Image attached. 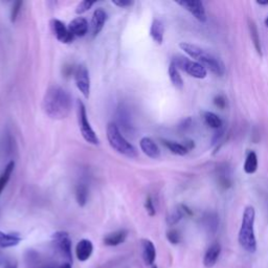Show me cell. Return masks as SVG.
Listing matches in <instances>:
<instances>
[{"mask_svg":"<svg viewBox=\"0 0 268 268\" xmlns=\"http://www.w3.org/2000/svg\"><path fill=\"white\" fill-rule=\"evenodd\" d=\"M69 92L59 85H53L46 90L42 107L52 120H64L72 112L73 102Z\"/></svg>","mask_w":268,"mask_h":268,"instance_id":"1","label":"cell"},{"mask_svg":"<svg viewBox=\"0 0 268 268\" xmlns=\"http://www.w3.org/2000/svg\"><path fill=\"white\" fill-rule=\"evenodd\" d=\"M179 47L188 57L195 59L196 62L200 63L204 68L210 70L211 73L218 77H222L225 74L224 63L213 54L202 50L198 45L188 42H181L179 43Z\"/></svg>","mask_w":268,"mask_h":268,"instance_id":"2","label":"cell"},{"mask_svg":"<svg viewBox=\"0 0 268 268\" xmlns=\"http://www.w3.org/2000/svg\"><path fill=\"white\" fill-rule=\"evenodd\" d=\"M255 208L248 206L243 212L241 227L238 235V240L241 247L245 249L247 253L254 254L257 250V239L255 235Z\"/></svg>","mask_w":268,"mask_h":268,"instance_id":"3","label":"cell"},{"mask_svg":"<svg viewBox=\"0 0 268 268\" xmlns=\"http://www.w3.org/2000/svg\"><path fill=\"white\" fill-rule=\"evenodd\" d=\"M106 135L110 147H111L114 151L128 157V159H135V157H137V151L135 147L125 138L116 124L114 123L108 124Z\"/></svg>","mask_w":268,"mask_h":268,"instance_id":"4","label":"cell"},{"mask_svg":"<svg viewBox=\"0 0 268 268\" xmlns=\"http://www.w3.org/2000/svg\"><path fill=\"white\" fill-rule=\"evenodd\" d=\"M53 247L62 260L66 263H73V251H72V239L66 232H56L52 237Z\"/></svg>","mask_w":268,"mask_h":268,"instance_id":"5","label":"cell"},{"mask_svg":"<svg viewBox=\"0 0 268 268\" xmlns=\"http://www.w3.org/2000/svg\"><path fill=\"white\" fill-rule=\"evenodd\" d=\"M78 122L79 128H80L81 134L83 138L91 145H98L100 143L97 133L92 129L91 125L88 121L87 111H86V107L82 101H78Z\"/></svg>","mask_w":268,"mask_h":268,"instance_id":"6","label":"cell"},{"mask_svg":"<svg viewBox=\"0 0 268 268\" xmlns=\"http://www.w3.org/2000/svg\"><path fill=\"white\" fill-rule=\"evenodd\" d=\"M172 63L178 69L183 70V72L195 79H204L208 76V70L200 63L188 59L187 57L175 56L172 59Z\"/></svg>","mask_w":268,"mask_h":268,"instance_id":"7","label":"cell"},{"mask_svg":"<svg viewBox=\"0 0 268 268\" xmlns=\"http://www.w3.org/2000/svg\"><path fill=\"white\" fill-rule=\"evenodd\" d=\"M74 75L77 88L80 90L86 99H88L90 94V77L87 67L80 64L76 67Z\"/></svg>","mask_w":268,"mask_h":268,"instance_id":"8","label":"cell"},{"mask_svg":"<svg viewBox=\"0 0 268 268\" xmlns=\"http://www.w3.org/2000/svg\"><path fill=\"white\" fill-rule=\"evenodd\" d=\"M176 3L183 6L188 12H190L198 21L202 23L207 21L206 9H204V5L200 0H181V1H176Z\"/></svg>","mask_w":268,"mask_h":268,"instance_id":"9","label":"cell"},{"mask_svg":"<svg viewBox=\"0 0 268 268\" xmlns=\"http://www.w3.org/2000/svg\"><path fill=\"white\" fill-rule=\"evenodd\" d=\"M51 27L54 35L56 36V38L60 42L68 44L75 40L74 35L70 33L68 27L65 26L64 22H62L61 20L58 19H53L51 21Z\"/></svg>","mask_w":268,"mask_h":268,"instance_id":"10","label":"cell"},{"mask_svg":"<svg viewBox=\"0 0 268 268\" xmlns=\"http://www.w3.org/2000/svg\"><path fill=\"white\" fill-rule=\"evenodd\" d=\"M107 20H108V15L103 9H102V7H99V9H97L93 12L91 22H90V29H91L92 37H97L101 33L102 29L104 28Z\"/></svg>","mask_w":268,"mask_h":268,"instance_id":"11","label":"cell"},{"mask_svg":"<svg viewBox=\"0 0 268 268\" xmlns=\"http://www.w3.org/2000/svg\"><path fill=\"white\" fill-rule=\"evenodd\" d=\"M139 147L141 149V151H143L148 157H150V159L152 160L160 159L161 150L152 138L147 136L143 137L139 140Z\"/></svg>","mask_w":268,"mask_h":268,"instance_id":"12","label":"cell"},{"mask_svg":"<svg viewBox=\"0 0 268 268\" xmlns=\"http://www.w3.org/2000/svg\"><path fill=\"white\" fill-rule=\"evenodd\" d=\"M68 29L70 33L74 35L75 38L76 37L82 38L88 33V29H89L88 21L83 17H77L69 23Z\"/></svg>","mask_w":268,"mask_h":268,"instance_id":"13","label":"cell"},{"mask_svg":"<svg viewBox=\"0 0 268 268\" xmlns=\"http://www.w3.org/2000/svg\"><path fill=\"white\" fill-rule=\"evenodd\" d=\"M93 251V244L88 239H83L77 244L76 247V255L78 260L84 262L91 257Z\"/></svg>","mask_w":268,"mask_h":268,"instance_id":"14","label":"cell"},{"mask_svg":"<svg viewBox=\"0 0 268 268\" xmlns=\"http://www.w3.org/2000/svg\"><path fill=\"white\" fill-rule=\"evenodd\" d=\"M220 253H221V246L218 242L213 243L212 245L208 248L206 255H204L203 259V264L207 268H211L213 266H215L217 263Z\"/></svg>","mask_w":268,"mask_h":268,"instance_id":"15","label":"cell"},{"mask_svg":"<svg viewBox=\"0 0 268 268\" xmlns=\"http://www.w3.org/2000/svg\"><path fill=\"white\" fill-rule=\"evenodd\" d=\"M141 249H143V258L147 265H153L156 259V248L154 243L149 239L141 240Z\"/></svg>","mask_w":268,"mask_h":268,"instance_id":"16","label":"cell"},{"mask_svg":"<svg viewBox=\"0 0 268 268\" xmlns=\"http://www.w3.org/2000/svg\"><path fill=\"white\" fill-rule=\"evenodd\" d=\"M128 237V232L126 230H119L108 234L104 238V243L107 246H117L124 243Z\"/></svg>","mask_w":268,"mask_h":268,"instance_id":"17","label":"cell"},{"mask_svg":"<svg viewBox=\"0 0 268 268\" xmlns=\"http://www.w3.org/2000/svg\"><path fill=\"white\" fill-rule=\"evenodd\" d=\"M248 29H249V35H250V39L251 41L254 43L255 50L258 53V54L260 57L263 56L262 54V45H261V39H260V34L259 30L257 27V25L255 23L254 20L248 19Z\"/></svg>","mask_w":268,"mask_h":268,"instance_id":"18","label":"cell"},{"mask_svg":"<svg viewBox=\"0 0 268 268\" xmlns=\"http://www.w3.org/2000/svg\"><path fill=\"white\" fill-rule=\"evenodd\" d=\"M21 237L18 234L10 233L6 234L0 231V247L7 248V247H13L18 245L21 242Z\"/></svg>","mask_w":268,"mask_h":268,"instance_id":"19","label":"cell"},{"mask_svg":"<svg viewBox=\"0 0 268 268\" xmlns=\"http://www.w3.org/2000/svg\"><path fill=\"white\" fill-rule=\"evenodd\" d=\"M163 34H164L163 23L159 19H154L152 21L151 27H150V36L152 37V39L157 44H161L163 42Z\"/></svg>","mask_w":268,"mask_h":268,"instance_id":"20","label":"cell"},{"mask_svg":"<svg viewBox=\"0 0 268 268\" xmlns=\"http://www.w3.org/2000/svg\"><path fill=\"white\" fill-rule=\"evenodd\" d=\"M202 224L210 233H216L219 226V218L215 213H206L202 217Z\"/></svg>","mask_w":268,"mask_h":268,"instance_id":"21","label":"cell"},{"mask_svg":"<svg viewBox=\"0 0 268 268\" xmlns=\"http://www.w3.org/2000/svg\"><path fill=\"white\" fill-rule=\"evenodd\" d=\"M168 74H169L170 81L173 84V86H175V87L178 89H183L184 88V80L180 76L179 69L174 64H173L172 62L170 63Z\"/></svg>","mask_w":268,"mask_h":268,"instance_id":"22","label":"cell"},{"mask_svg":"<svg viewBox=\"0 0 268 268\" xmlns=\"http://www.w3.org/2000/svg\"><path fill=\"white\" fill-rule=\"evenodd\" d=\"M26 262L27 268H45L47 263H44L43 260L39 257L34 250H29L26 256Z\"/></svg>","mask_w":268,"mask_h":268,"instance_id":"23","label":"cell"},{"mask_svg":"<svg viewBox=\"0 0 268 268\" xmlns=\"http://www.w3.org/2000/svg\"><path fill=\"white\" fill-rule=\"evenodd\" d=\"M243 170L246 174H254V173L257 172L258 170V156L254 151H249L245 162H244L243 165Z\"/></svg>","mask_w":268,"mask_h":268,"instance_id":"24","label":"cell"},{"mask_svg":"<svg viewBox=\"0 0 268 268\" xmlns=\"http://www.w3.org/2000/svg\"><path fill=\"white\" fill-rule=\"evenodd\" d=\"M202 117L209 127L213 129H217V130L222 128V120L214 112L204 111L202 112Z\"/></svg>","mask_w":268,"mask_h":268,"instance_id":"25","label":"cell"},{"mask_svg":"<svg viewBox=\"0 0 268 268\" xmlns=\"http://www.w3.org/2000/svg\"><path fill=\"white\" fill-rule=\"evenodd\" d=\"M161 141H162V145L165 148H168L173 154L184 156V155L188 154V149L183 144H179V143H177V141L168 140V139H161Z\"/></svg>","mask_w":268,"mask_h":268,"instance_id":"26","label":"cell"},{"mask_svg":"<svg viewBox=\"0 0 268 268\" xmlns=\"http://www.w3.org/2000/svg\"><path fill=\"white\" fill-rule=\"evenodd\" d=\"M14 169H15V161H12L6 164V167L4 168L3 172L1 173V175H0V194L2 193L7 183H9L12 173L14 172Z\"/></svg>","mask_w":268,"mask_h":268,"instance_id":"27","label":"cell"},{"mask_svg":"<svg viewBox=\"0 0 268 268\" xmlns=\"http://www.w3.org/2000/svg\"><path fill=\"white\" fill-rule=\"evenodd\" d=\"M76 200L80 207H85L88 201V188L85 185H78L76 188Z\"/></svg>","mask_w":268,"mask_h":268,"instance_id":"28","label":"cell"},{"mask_svg":"<svg viewBox=\"0 0 268 268\" xmlns=\"http://www.w3.org/2000/svg\"><path fill=\"white\" fill-rule=\"evenodd\" d=\"M184 216H186L185 213H184V210H183V208H181V206H179L175 210H173L167 216V223L171 226L175 225L180 221L181 219L184 218Z\"/></svg>","mask_w":268,"mask_h":268,"instance_id":"29","label":"cell"},{"mask_svg":"<svg viewBox=\"0 0 268 268\" xmlns=\"http://www.w3.org/2000/svg\"><path fill=\"white\" fill-rule=\"evenodd\" d=\"M96 3L94 1H88V0H84V1L80 2L77 7H76V13L78 15H82L84 13H86L87 11H89L91 7L93 6V4Z\"/></svg>","mask_w":268,"mask_h":268,"instance_id":"30","label":"cell"},{"mask_svg":"<svg viewBox=\"0 0 268 268\" xmlns=\"http://www.w3.org/2000/svg\"><path fill=\"white\" fill-rule=\"evenodd\" d=\"M167 239L169 240L170 243L176 245V244L180 243V241H181V235H180L179 231H177V230H170L167 233Z\"/></svg>","mask_w":268,"mask_h":268,"instance_id":"31","label":"cell"},{"mask_svg":"<svg viewBox=\"0 0 268 268\" xmlns=\"http://www.w3.org/2000/svg\"><path fill=\"white\" fill-rule=\"evenodd\" d=\"M23 2L22 1H15L12 5V10H11V22H16L18 18V15L21 11Z\"/></svg>","mask_w":268,"mask_h":268,"instance_id":"32","label":"cell"},{"mask_svg":"<svg viewBox=\"0 0 268 268\" xmlns=\"http://www.w3.org/2000/svg\"><path fill=\"white\" fill-rule=\"evenodd\" d=\"M145 209L148 213L149 216H155L156 214V210H155V207H154V203H153V200L151 198V196H148L147 199L145 201Z\"/></svg>","mask_w":268,"mask_h":268,"instance_id":"33","label":"cell"},{"mask_svg":"<svg viewBox=\"0 0 268 268\" xmlns=\"http://www.w3.org/2000/svg\"><path fill=\"white\" fill-rule=\"evenodd\" d=\"M219 186L221 187L224 190H227V188H230L232 187V181L227 175H220L219 177Z\"/></svg>","mask_w":268,"mask_h":268,"instance_id":"34","label":"cell"},{"mask_svg":"<svg viewBox=\"0 0 268 268\" xmlns=\"http://www.w3.org/2000/svg\"><path fill=\"white\" fill-rule=\"evenodd\" d=\"M214 104L220 108V109H224L226 107V99L222 94H218L214 98Z\"/></svg>","mask_w":268,"mask_h":268,"instance_id":"35","label":"cell"},{"mask_svg":"<svg viewBox=\"0 0 268 268\" xmlns=\"http://www.w3.org/2000/svg\"><path fill=\"white\" fill-rule=\"evenodd\" d=\"M112 3L116 6L122 7V9H125V7H129L133 5L132 0H112Z\"/></svg>","mask_w":268,"mask_h":268,"instance_id":"36","label":"cell"},{"mask_svg":"<svg viewBox=\"0 0 268 268\" xmlns=\"http://www.w3.org/2000/svg\"><path fill=\"white\" fill-rule=\"evenodd\" d=\"M45 268H72L70 263H49Z\"/></svg>","mask_w":268,"mask_h":268,"instance_id":"37","label":"cell"},{"mask_svg":"<svg viewBox=\"0 0 268 268\" xmlns=\"http://www.w3.org/2000/svg\"><path fill=\"white\" fill-rule=\"evenodd\" d=\"M191 125H192V120L190 119V117H188V119L184 120L183 123L180 124L179 128H180V129H183V130H186V129H188V128H190V126H191Z\"/></svg>","mask_w":268,"mask_h":268,"instance_id":"38","label":"cell"},{"mask_svg":"<svg viewBox=\"0 0 268 268\" xmlns=\"http://www.w3.org/2000/svg\"><path fill=\"white\" fill-rule=\"evenodd\" d=\"M223 133H224L223 129H219L218 130V132L215 134L214 138H213V145H215V144L218 143V141H220V139H221V137L223 136Z\"/></svg>","mask_w":268,"mask_h":268,"instance_id":"39","label":"cell"},{"mask_svg":"<svg viewBox=\"0 0 268 268\" xmlns=\"http://www.w3.org/2000/svg\"><path fill=\"white\" fill-rule=\"evenodd\" d=\"M187 149H188V151H191L192 149L195 148V144H194V140L192 139H186L184 141V144H183Z\"/></svg>","mask_w":268,"mask_h":268,"instance_id":"40","label":"cell"},{"mask_svg":"<svg viewBox=\"0 0 268 268\" xmlns=\"http://www.w3.org/2000/svg\"><path fill=\"white\" fill-rule=\"evenodd\" d=\"M4 268H18V267H17V265L14 264V263H7V264H5Z\"/></svg>","mask_w":268,"mask_h":268,"instance_id":"41","label":"cell"},{"mask_svg":"<svg viewBox=\"0 0 268 268\" xmlns=\"http://www.w3.org/2000/svg\"><path fill=\"white\" fill-rule=\"evenodd\" d=\"M257 3L260 4V5H267L268 4V0H265V1H261V0H258Z\"/></svg>","mask_w":268,"mask_h":268,"instance_id":"42","label":"cell"},{"mask_svg":"<svg viewBox=\"0 0 268 268\" xmlns=\"http://www.w3.org/2000/svg\"><path fill=\"white\" fill-rule=\"evenodd\" d=\"M265 26H266V27L268 28V16H267L266 19H265Z\"/></svg>","mask_w":268,"mask_h":268,"instance_id":"43","label":"cell"},{"mask_svg":"<svg viewBox=\"0 0 268 268\" xmlns=\"http://www.w3.org/2000/svg\"><path fill=\"white\" fill-rule=\"evenodd\" d=\"M2 262V255H0V263Z\"/></svg>","mask_w":268,"mask_h":268,"instance_id":"44","label":"cell"},{"mask_svg":"<svg viewBox=\"0 0 268 268\" xmlns=\"http://www.w3.org/2000/svg\"><path fill=\"white\" fill-rule=\"evenodd\" d=\"M152 268H157V266H155V265H153V267Z\"/></svg>","mask_w":268,"mask_h":268,"instance_id":"45","label":"cell"}]
</instances>
